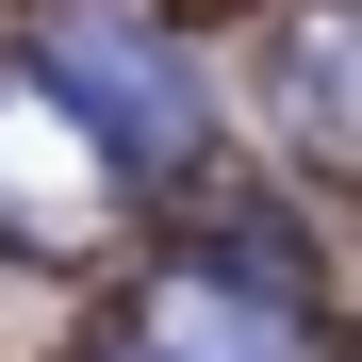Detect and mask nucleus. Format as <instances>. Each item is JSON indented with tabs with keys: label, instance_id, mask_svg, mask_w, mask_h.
Listing matches in <instances>:
<instances>
[{
	"label": "nucleus",
	"instance_id": "obj_4",
	"mask_svg": "<svg viewBox=\"0 0 362 362\" xmlns=\"http://www.w3.org/2000/svg\"><path fill=\"white\" fill-rule=\"evenodd\" d=\"M49 83H66V115L115 165H181V148H198V83H181L132 17H49Z\"/></svg>",
	"mask_w": 362,
	"mask_h": 362
},
{
	"label": "nucleus",
	"instance_id": "obj_1",
	"mask_svg": "<svg viewBox=\"0 0 362 362\" xmlns=\"http://www.w3.org/2000/svg\"><path fill=\"white\" fill-rule=\"evenodd\" d=\"M99 214H115V148L66 115V83H49V66L0 83V230H17L33 264H66Z\"/></svg>",
	"mask_w": 362,
	"mask_h": 362
},
{
	"label": "nucleus",
	"instance_id": "obj_2",
	"mask_svg": "<svg viewBox=\"0 0 362 362\" xmlns=\"http://www.w3.org/2000/svg\"><path fill=\"white\" fill-rule=\"evenodd\" d=\"M115 346H148V362H313V313L247 264H148L115 296Z\"/></svg>",
	"mask_w": 362,
	"mask_h": 362
},
{
	"label": "nucleus",
	"instance_id": "obj_5",
	"mask_svg": "<svg viewBox=\"0 0 362 362\" xmlns=\"http://www.w3.org/2000/svg\"><path fill=\"white\" fill-rule=\"evenodd\" d=\"M99 362H148V346H115V329H99Z\"/></svg>",
	"mask_w": 362,
	"mask_h": 362
},
{
	"label": "nucleus",
	"instance_id": "obj_3",
	"mask_svg": "<svg viewBox=\"0 0 362 362\" xmlns=\"http://www.w3.org/2000/svg\"><path fill=\"white\" fill-rule=\"evenodd\" d=\"M247 83H264V132L296 165L362 181V0H280L264 49H247Z\"/></svg>",
	"mask_w": 362,
	"mask_h": 362
}]
</instances>
